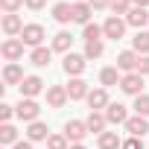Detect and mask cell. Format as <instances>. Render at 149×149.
<instances>
[{
    "mask_svg": "<svg viewBox=\"0 0 149 149\" xmlns=\"http://www.w3.org/2000/svg\"><path fill=\"white\" fill-rule=\"evenodd\" d=\"M126 24H129V26H137V29H140L143 24H149V12H146V9H137V6H134V9H129V15H126Z\"/></svg>",
    "mask_w": 149,
    "mask_h": 149,
    "instance_id": "ffe728a7",
    "label": "cell"
},
{
    "mask_svg": "<svg viewBox=\"0 0 149 149\" xmlns=\"http://www.w3.org/2000/svg\"><path fill=\"white\" fill-rule=\"evenodd\" d=\"M120 149H143V143H140V137H129V140H123Z\"/></svg>",
    "mask_w": 149,
    "mask_h": 149,
    "instance_id": "d590c367",
    "label": "cell"
},
{
    "mask_svg": "<svg viewBox=\"0 0 149 149\" xmlns=\"http://www.w3.org/2000/svg\"><path fill=\"white\" fill-rule=\"evenodd\" d=\"M70 149H85V146L82 143H70Z\"/></svg>",
    "mask_w": 149,
    "mask_h": 149,
    "instance_id": "60d3db41",
    "label": "cell"
},
{
    "mask_svg": "<svg viewBox=\"0 0 149 149\" xmlns=\"http://www.w3.org/2000/svg\"><path fill=\"white\" fill-rule=\"evenodd\" d=\"M15 114H18L21 120H26V123H35V120H38V114H41V105H38L35 100L21 97V102L15 105Z\"/></svg>",
    "mask_w": 149,
    "mask_h": 149,
    "instance_id": "6da1fadb",
    "label": "cell"
},
{
    "mask_svg": "<svg viewBox=\"0 0 149 149\" xmlns=\"http://www.w3.org/2000/svg\"><path fill=\"white\" fill-rule=\"evenodd\" d=\"M12 149H32V140H18Z\"/></svg>",
    "mask_w": 149,
    "mask_h": 149,
    "instance_id": "f35d334b",
    "label": "cell"
},
{
    "mask_svg": "<svg viewBox=\"0 0 149 149\" xmlns=\"http://www.w3.org/2000/svg\"><path fill=\"white\" fill-rule=\"evenodd\" d=\"M129 3H132V0H111V12L114 15H129Z\"/></svg>",
    "mask_w": 149,
    "mask_h": 149,
    "instance_id": "d6a6232c",
    "label": "cell"
},
{
    "mask_svg": "<svg viewBox=\"0 0 149 149\" xmlns=\"http://www.w3.org/2000/svg\"><path fill=\"white\" fill-rule=\"evenodd\" d=\"M140 117H149V97L146 94H140V97H134V105H132Z\"/></svg>",
    "mask_w": 149,
    "mask_h": 149,
    "instance_id": "f546056e",
    "label": "cell"
},
{
    "mask_svg": "<svg viewBox=\"0 0 149 149\" xmlns=\"http://www.w3.org/2000/svg\"><path fill=\"white\" fill-rule=\"evenodd\" d=\"M132 3H134L137 9H146V6H149V0H132Z\"/></svg>",
    "mask_w": 149,
    "mask_h": 149,
    "instance_id": "ab89813d",
    "label": "cell"
},
{
    "mask_svg": "<svg viewBox=\"0 0 149 149\" xmlns=\"http://www.w3.org/2000/svg\"><path fill=\"white\" fill-rule=\"evenodd\" d=\"M67 100H70V97H67V88H61V85H50V88H47V102H50V108H61Z\"/></svg>",
    "mask_w": 149,
    "mask_h": 149,
    "instance_id": "30bf717a",
    "label": "cell"
},
{
    "mask_svg": "<svg viewBox=\"0 0 149 149\" xmlns=\"http://www.w3.org/2000/svg\"><path fill=\"white\" fill-rule=\"evenodd\" d=\"M50 56H53V50H47V47H35L32 56H29V61H32L35 67H47V64H50Z\"/></svg>",
    "mask_w": 149,
    "mask_h": 149,
    "instance_id": "603a6c76",
    "label": "cell"
},
{
    "mask_svg": "<svg viewBox=\"0 0 149 149\" xmlns=\"http://www.w3.org/2000/svg\"><path fill=\"white\" fill-rule=\"evenodd\" d=\"M85 126H88V132H97V134H102V132H105V126H108V120H105V114H100V111H91V114H88V120H85Z\"/></svg>",
    "mask_w": 149,
    "mask_h": 149,
    "instance_id": "2e32d148",
    "label": "cell"
},
{
    "mask_svg": "<svg viewBox=\"0 0 149 149\" xmlns=\"http://www.w3.org/2000/svg\"><path fill=\"white\" fill-rule=\"evenodd\" d=\"M88 3H91V9H108L111 0H88Z\"/></svg>",
    "mask_w": 149,
    "mask_h": 149,
    "instance_id": "8d00e7d4",
    "label": "cell"
},
{
    "mask_svg": "<svg viewBox=\"0 0 149 149\" xmlns=\"http://www.w3.org/2000/svg\"><path fill=\"white\" fill-rule=\"evenodd\" d=\"M126 132H129L132 137H143V134L149 132V123H146V117H140V114L129 117V120H126Z\"/></svg>",
    "mask_w": 149,
    "mask_h": 149,
    "instance_id": "7c38bea8",
    "label": "cell"
},
{
    "mask_svg": "<svg viewBox=\"0 0 149 149\" xmlns=\"http://www.w3.org/2000/svg\"><path fill=\"white\" fill-rule=\"evenodd\" d=\"M53 18H56L58 24H70V21H73V6H70V3H56V6H53Z\"/></svg>",
    "mask_w": 149,
    "mask_h": 149,
    "instance_id": "44dd1931",
    "label": "cell"
},
{
    "mask_svg": "<svg viewBox=\"0 0 149 149\" xmlns=\"http://www.w3.org/2000/svg\"><path fill=\"white\" fill-rule=\"evenodd\" d=\"M41 91H44V82H41V76H26V79L21 82V97H26V100L38 97Z\"/></svg>",
    "mask_w": 149,
    "mask_h": 149,
    "instance_id": "ba28073f",
    "label": "cell"
},
{
    "mask_svg": "<svg viewBox=\"0 0 149 149\" xmlns=\"http://www.w3.org/2000/svg\"><path fill=\"white\" fill-rule=\"evenodd\" d=\"M70 44H73L70 32H58V35L53 38V50H56V53H67V50H70Z\"/></svg>",
    "mask_w": 149,
    "mask_h": 149,
    "instance_id": "4316f807",
    "label": "cell"
},
{
    "mask_svg": "<svg viewBox=\"0 0 149 149\" xmlns=\"http://www.w3.org/2000/svg\"><path fill=\"white\" fill-rule=\"evenodd\" d=\"M137 53L134 50H123L120 56H117V70H126V73H134L137 70Z\"/></svg>",
    "mask_w": 149,
    "mask_h": 149,
    "instance_id": "9c48e42d",
    "label": "cell"
},
{
    "mask_svg": "<svg viewBox=\"0 0 149 149\" xmlns=\"http://www.w3.org/2000/svg\"><path fill=\"white\" fill-rule=\"evenodd\" d=\"M132 47H134V53L149 56V32H140V29H137V35L132 38Z\"/></svg>",
    "mask_w": 149,
    "mask_h": 149,
    "instance_id": "cb8c5ba5",
    "label": "cell"
},
{
    "mask_svg": "<svg viewBox=\"0 0 149 149\" xmlns=\"http://www.w3.org/2000/svg\"><path fill=\"white\" fill-rule=\"evenodd\" d=\"M85 134H88V126H85L82 120H67V123H64V137H67L70 143H82Z\"/></svg>",
    "mask_w": 149,
    "mask_h": 149,
    "instance_id": "52a82bcc",
    "label": "cell"
},
{
    "mask_svg": "<svg viewBox=\"0 0 149 149\" xmlns=\"http://www.w3.org/2000/svg\"><path fill=\"white\" fill-rule=\"evenodd\" d=\"M21 41L29 44V47H41V41H44V26H41V24H26L24 32H21Z\"/></svg>",
    "mask_w": 149,
    "mask_h": 149,
    "instance_id": "8992f818",
    "label": "cell"
},
{
    "mask_svg": "<svg viewBox=\"0 0 149 149\" xmlns=\"http://www.w3.org/2000/svg\"><path fill=\"white\" fill-rule=\"evenodd\" d=\"M3 32L12 38V35H21L24 32V21L18 15H3Z\"/></svg>",
    "mask_w": 149,
    "mask_h": 149,
    "instance_id": "9a60e30c",
    "label": "cell"
},
{
    "mask_svg": "<svg viewBox=\"0 0 149 149\" xmlns=\"http://www.w3.org/2000/svg\"><path fill=\"white\" fill-rule=\"evenodd\" d=\"M24 3H26L29 9H35V12H38V9H44V3H47V0H24Z\"/></svg>",
    "mask_w": 149,
    "mask_h": 149,
    "instance_id": "74e56055",
    "label": "cell"
},
{
    "mask_svg": "<svg viewBox=\"0 0 149 149\" xmlns=\"http://www.w3.org/2000/svg\"><path fill=\"white\" fill-rule=\"evenodd\" d=\"M26 76H24V70H21V64H6V70H3V82L6 85H21Z\"/></svg>",
    "mask_w": 149,
    "mask_h": 149,
    "instance_id": "e0dca14e",
    "label": "cell"
},
{
    "mask_svg": "<svg viewBox=\"0 0 149 149\" xmlns=\"http://www.w3.org/2000/svg\"><path fill=\"white\" fill-rule=\"evenodd\" d=\"M12 114H15V108H12L9 102L0 105V120H3V123H9V120H12Z\"/></svg>",
    "mask_w": 149,
    "mask_h": 149,
    "instance_id": "836d02e7",
    "label": "cell"
},
{
    "mask_svg": "<svg viewBox=\"0 0 149 149\" xmlns=\"http://www.w3.org/2000/svg\"><path fill=\"white\" fill-rule=\"evenodd\" d=\"M134 73H140V76L149 73V56H140V58H137V70H134Z\"/></svg>",
    "mask_w": 149,
    "mask_h": 149,
    "instance_id": "e575fe53",
    "label": "cell"
},
{
    "mask_svg": "<svg viewBox=\"0 0 149 149\" xmlns=\"http://www.w3.org/2000/svg\"><path fill=\"white\" fill-rule=\"evenodd\" d=\"M102 53H105L102 41H88V44H85V58H100Z\"/></svg>",
    "mask_w": 149,
    "mask_h": 149,
    "instance_id": "f1b7e54d",
    "label": "cell"
},
{
    "mask_svg": "<svg viewBox=\"0 0 149 149\" xmlns=\"http://www.w3.org/2000/svg\"><path fill=\"white\" fill-rule=\"evenodd\" d=\"M0 143H18V129L12 126V123H3V126H0Z\"/></svg>",
    "mask_w": 149,
    "mask_h": 149,
    "instance_id": "484cf974",
    "label": "cell"
},
{
    "mask_svg": "<svg viewBox=\"0 0 149 149\" xmlns=\"http://www.w3.org/2000/svg\"><path fill=\"white\" fill-rule=\"evenodd\" d=\"M64 73L67 76H82L85 73V56H79V53H67L64 56Z\"/></svg>",
    "mask_w": 149,
    "mask_h": 149,
    "instance_id": "277c9868",
    "label": "cell"
},
{
    "mask_svg": "<svg viewBox=\"0 0 149 149\" xmlns=\"http://www.w3.org/2000/svg\"><path fill=\"white\" fill-rule=\"evenodd\" d=\"M47 149H70V146H67V137L64 134H50L47 137Z\"/></svg>",
    "mask_w": 149,
    "mask_h": 149,
    "instance_id": "4dcf8cb0",
    "label": "cell"
},
{
    "mask_svg": "<svg viewBox=\"0 0 149 149\" xmlns=\"http://www.w3.org/2000/svg\"><path fill=\"white\" fill-rule=\"evenodd\" d=\"M105 120L111 123V126H126V120H129V114H126V105H120V102H111L108 108H105Z\"/></svg>",
    "mask_w": 149,
    "mask_h": 149,
    "instance_id": "8fae6325",
    "label": "cell"
},
{
    "mask_svg": "<svg viewBox=\"0 0 149 149\" xmlns=\"http://www.w3.org/2000/svg\"><path fill=\"white\" fill-rule=\"evenodd\" d=\"M21 6H24V0H0V9H3L6 15H15Z\"/></svg>",
    "mask_w": 149,
    "mask_h": 149,
    "instance_id": "1f68e13d",
    "label": "cell"
},
{
    "mask_svg": "<svg viewBox=\"0 0 149 149\" xmlns=\"http://www.w3.org/2000/svg\"><path fill=\"white\" fill-rule=\"evenodd\" d=\"M47 137H50V132H47V123H41V120L29 123V129H26V140H47Z\"/></svg>",
    "mask_w": 149,
    "mask_h": 149,
    "instance_id": "d6986e66",
    "label": "cell"
},
{
    "mask_svg": "<svg viewBox=\"0 0 149 149\" xmlns=\"http://www.w3.org/2000/svg\"><path fill=\"white\" fill-rule=\"evenodd\" d=\"M88 94H91V91H88V82H85V79L76 76V79L67 82V97H70V100H88Z\"/></svg>",
    "mask_w": 149,
    "mask_h": 149,
    "instance_id": "4fadbf2b",
    "label": "cell"
},
{
    "mask_svg": "<svg viewBox=\"0 0 149 149\" xmlns=\"http://www.w3.org/2000/svg\"><path fill=\"white\" fill-rule=\"evenodd\" d=\"M0 53H3V58H6L9 64H15V61L24 56V41H21V38H6L3 47H0Z\"/></svg>",
    "mask_w": 149,
    "mask_h": 149,
    "instance_id": "3957f363",
    "label": "cell"
},
{
    "mask_svg": "<svg viewBox=\"0 0 149 149\" xmlns=\"http://www.w3.org/2000/svg\"><path fill=\"white\" fill-rule=\"evenodd\" d=\"M120 73H117V67H105L102 73H100V82L105 85V88H111V85H120Z\"/></svg>",
    "mask_w": 149,
    "mask_h": 149,
    "instance_id": "d4e9b609",
    "label": "cell"
},
{
    "mask_svg": "<svg viewBox=\"0 0 149 149\" xmlns=\"http://www.w3.org/2000/svg\"><path fill=\"white\" fill-rule=\"evenodd\" d=\"M100 35H105V32H102V26H97V24H88V26L82 29L85 44H88V41H100Z\"/></svg>",
    "mask_w": 149,
    "mask_h": 149,
    "instance_id": "83f0119b",
    "label": "cell"
},
{
    "mask_svg": "<svg viewBox=\"0 0 149 149\" xmlns=\"http://www.w3.org/2000/svg\"><path fill=\"white\" fill-rule=\"evenodd\" d=\"M88 105H91V111L108 108V105H111V102H108V91H105V88H97V91H91V94H88Z\"/></svg>",
    "mask_w": 149,
    "mask_h": 149,
    "instance_id": "5bb4252c",
    "label": "cell"
},
{
    "mask_svg": "<svg viewBox=\"0 0 149 149\" xmlns=\"http://www.w3.org/2000/svg\"><path fill=\"white\" fill-rule=\"evenodd\" d=\"M120 91L129 94V97H140V91H143V76H140V73H126V76L120 79Z\"/></svg>",
    "mask_w": 149,
    "mask_h": 149,
    "instance_id": "7a4b0ae2",
    "label": "cell"
},
{
    "mask_svg": "<svg viewBox=\"0 0 149 149\" xmlns=\"http://www.w3.org/2000/svg\"><path fill=\"white\" fill-rule=\"evenodd\" d=\"M97 146H100V149H120L123 140L117 137V132H102L100 140H97Z\"/></svg>",
    "mask_w": 149,
    "mask_h": 149,
    "instance_id": "7402d4cb",
    "label": "cell"
},
{
    "mask_svg": "<svg viewBox=\"0 0 149 149\" xmlns=\"http://www.w3.org/2000/svg\"><path fill=\"white\" fill-rule=\"evenodd\" d=\"M91 3H73V21L76 24H82V26H88L91 24Z\"/></svg>",
    "mask_w": 149,
    "mask_h": 149,
    "instance_id": "ac0fdd59",
    "label": "cell"
},
{
    "mask_svg": "<svg viewBox=\"0 0 149 149\" xmlns=\"http://www.w3.org/2000/svg\"><path fill=\"white\" fill-rule=\"evenodd\" d=\"M76 3H79V0H76Z\"/></svg>",
    "mask_w": 149,
    "mask_h": 149,
    "instance_id": "b9f144b4",
    "label": "cell"
},
{
    "mask_svg": "<svg viewBox=\"0 0 149 149\" xmlns=\"http://www.w3.org/2000/svg\"><path fill=\"white\" fill-rule=\"evenodd\" d=\"M102 32H105V38L120 41V38H123V32H126V21H123V18H117V15H111V18L102 24Z\"/></svg>",
    "mask_w": 149,
    "mask_h": 149,
    "instance_id": "5b68a950",
    "label": "cell"
}]
</instances>
